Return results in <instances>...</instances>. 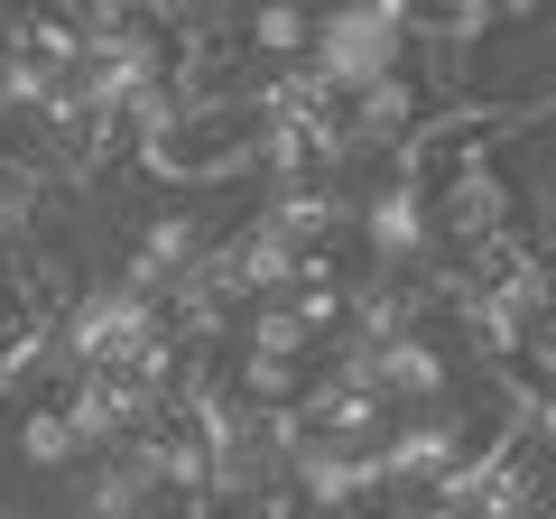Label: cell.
<instances>
[{
    "mask_svg": "<svg viewBox=\"0 0 556 519\" xmlns=\"http://www.w3.org/2000/svg\"><path fill=\"white\" fill-rule=\"evenodd\" d=\"M167 306L139 298V288H84L75 306H56V362L65 371H139V362H167Z\"/></svg>",
    "mask_w": 556,
    "mask_h": 519,
    "instance_id": "2",
    "label": "cell"
},
{
    "mask_svg": "<svg viewBox=\"0 0 556 519\" xmlns=\"http://www.w3.org/2000/svg\"><path fill=\"white\" fill-rule=\"evenodd\" d=\"M306 28H316V0H241V47L269 75H288L306 56Z\"/></svg>",
    "mask_w": 556,
    "mask_h": 519,
    "instance_id": "5",
    "label": "cell"
},
{
    "mask_svg": "<svg viewBox=\"0 0 556 519\" xmlns=\"http://www.w3.org/2000/svg\"><path fill=\"white\" fill-rule=\"evenodd\" d=\"M343 223L362 232V251H371L380 269H427V260H437V223H427V167H417V159H399L362 204H343Z\"/></svg>",
    "mask_w": 556,
    "mask_h": 519,
    "instance_id": "4",
    "label": "cell"
},
{
    "mask_svg": "<svg viewBox=\"0 0 556 519\" xmlns=\"http://www.w3.org/2000/svg\"><path fill=\"white\" fill-rule=\"evenodd\" d=\"M408 38H417V0H334V10H316L298 65L343 102L371 75H399L408 65Z\"/></svg>",
    "mask_w": 556,
    "mask_h": 519,
    "instance_id": "1",
    "label": "cell"
},
{
    "mask_svg": "<svg viewBox=\"0 0 556 519\" xmlns=\"http://www.w3.org/2000/svg\"><path fill=\"white\" fill-rule=\"evenodd\" d=\"M10 455H20L28 473H47V482H56L65 464L84 455V445H75V427H65V408H56V390H47V400H38V408L20 418V445H10Z\"/></svg>",
    "mask_w": 556,
    "mask_h": 519,
    "instance_id": "6",
    "label": "cell"
},
{
    "mask_svg": "<svg viewBox=\"0 0 556 519\" xmlns=\"http://www.w3.org/2000/svg\"><path fill=\"white\" fill-rule=\"evenodd\" d=\"M427 223H437V251L445 241H455V251H482V241L519 232V177L492 167L482 149H464V159L427 186Z\"/></svg>",
    "mask_w": 556,
    "mask_h": 519,
    "instance_id": "3",
    "label": "cell"
}]
</instances>
